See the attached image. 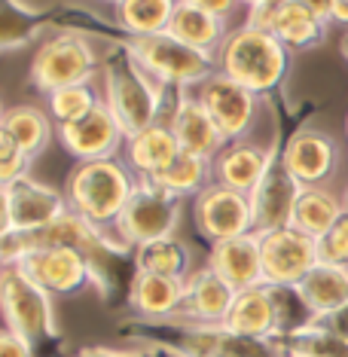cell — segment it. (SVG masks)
<instances>
[{
  "mask_svg": "<svg viewBox=\"0 0 348 357\" xmlns=\"http://www.w3.org/2000/svg\"><path fill=\"white\" fill-rule=\"evenodd\" d=\"M135 174L126 162L119 159H98V162H80L68 174L64 183V199L74 214L86 217L95 226H113L123 214L135 192Z\"/></svg>",
  "mask_w": 348,
  "mask_h": 357,
  "instance_id": "1",
  "label": "cell"
},
{
  "mask_svg": "<svg viewBox=\"0 0 348 357\" xmlns=\"http://www.w3.org/2000/svg\"><path fill=\"white\" fill-rule=\"evenodd\" d=\"M217 70L250 89L254 95H263L285 77L287 46L269 31L248 22V25L226 34L223 46L217 50Z\"/></svg>",
  "mask_w": 348,
  "mask_h": 357,
  "instance_id": "2",
  "label": "cell"
},
{
  "mask_svg": "<svg viewBox=\"0 0 348 357\" xmlns=\"http://www.w3.org/2000/svg\"><path fill=\"white\" fill-rule=\"evenodd\" d=\"M46 248H70L86 254L89 259L101 257V254H123L128 250V245L116 235L113 226H95L89 223L86 217L68 211L64 217H59L55 223L43 226V229L34 232H6L0 238V259L3 266H19L22 259L34 250H46Z\"/></svg>",
  "mask_w": 348,
  "mask_h": 357,
  "instance_id": "3",
  "label": "cell"
},
{
  "mask_svg": "<svg viewBox=\"0 0 348 357\" xmlns=\"http://www.w3.org/2000/svg\"><path fill=\"white\" fill-rule=\"evenodd\" d=\"M104 104L110 107L113 119L128 141V137L141 135L144 128L156 126L162 86L132 55H126V59L110 61L104 70Z\"/></svg>",
  "mask_w": 348,
  "mask_h": 357,
  "instance_id": "4",
  "label": "cell"
},
{
  "mask_svg": "<svg viewBox=\"0 0 348 357\" xmlns=\"http://www.w3.org/2000/svg\"><path fill=\"white\" fill-rule=\"evenodd\" d=\"M126 55L141 64L159 86L174 83V86H199L205 77L217 70V55L202 52L192 46L181 43L168 31L147 37H126L123 40Z\"/></svg>",
  "mask_w": 348,
  "mask_h": 357,
  "instance_id": "5",
  "label": "cell"
},
{
  "mask_svg": "<svg viewBox=\"0 0 348 357\" xmlns=\"http://www.w3.org/2000/svg\"><path fill=\"white\" fill-rule=\"evenodd\" d=\"M181 196H172L147 177H137L132 199L123 208V214L116 217L113 229L132 250L159 238H172L177 220H181Z\"/></svg>",
  "mask_w": 348,
  "mask_h": 357,
  "instance_id": "6",
  "label": "cell"
},
{
  "mask_svg": "<svg viewBox=\"0 0 348 357\" xmlns=\"http://www.w3.org/2000/svg\"><path fill=\"white\" fill-rule=\"evenodd\" d=\"M0 305L6 327L25 336L31 345L55 336L52 294L40 287L22 266H3L0 272Z\"/></svg>",
  "mask_w": 348,
  "mask_h": 357,
  "instance_id": "7",
  "label": "cell"
},
{
  "mask_svg": "<svg viewBox=\"0 0 348 357\" xmlns=\"http://www.w3.org/2000/svg\"><path fill=\"white\" fill-rule=\"evenodd\" d=\"M172 336L162 342H150L159 351L174 357H281L269 339H250L226 330L223 324H183V321H162Z\"/></svg>",
  "mask_w": 348,
  "mask_h": 357,
  "instance_id": "8",
  "label": "cell"
},
{
  "mask_svg": "<svg viewBox=\"0 0 348 357\" xmlns=\"http://www.w3.org/2000/svg\"><path fill=\"white\" fill-rule=\"evenodd\" d=\"M98 70L95 50L89 46L83 34H55L37 50L31 61V83L37 92L52 95L64 86L89 83L92 74Z\"/></svg>",
  "mask_w": 348,
  "mask_h": 357,
  "instance_id": "9",
  "label": "cell"
},
{
  "mask_svg": "<svg viewBox=\"0 0 348 357\" xmlns=\"http://www.w3.org/2000/svg\"><path fill=\"white\" fill-rule=\"evenodd\" d=\"M0 196H3V235L43 229L70 211L64 192L31 181L28 174L19 181L0 183Z\"/></svg>",
  "mask_w": 348,
  "mask_h": 357,
  "instance_id": "10",
  "label": "cell"
},
{
  "mask_svg": "<svg viewBox=\"0 0 348 357\" xmlns=\"http://www.w3.org/2000/svg\"><path fill=\"white\" fill-rule=\"evenodd\" d=\"M260 254L263 281L269 287H296L321 263L318 238L294 229V226L260 235Z\"/></svg>",
  "mask_w": 348,
  "mask_h": 357,
  "instance_id": "11",
  "label": "cell"
},
{
  "mask_svg": "<svg viewBox=\"0 0 348 357\" xmlns=\"http://www.w3.org/2000/svg\"><path fill=\"white\" fill-rule=\"evenodd\" d=\"M196 101L208 110V116L214 119V126L220 128L223 141H245V132L254 123L257 113V95L236 83L232 77L214 70L211 77H205L196 86Z\"/></svg>",
  "mask_w": 348,
  "mask_h": 357,
  "instance_id": "12",
  "label": "cell"
},
{
  "mask_svg": "<svg viewBox=\"0 0 348 357\" xmlns=\"http://www.w3.org/2000/svg\"><path fill=\"white\" fill-rule=\"evenodd\" d=\"M192 220H196V229L205 235L211 245L254 232L250 199L245 192H236L220 183H208L205 190L192 199Z\"/></svg>",
  "mask_w": 348,
  "mask_h": 357,
  "instance_id": "13",
  "label": "cell"
},
{
  "mask_svg": "<svg viewBox=\"0 0 348 357\" xmlns=\"http://www.w3.org/2000/svg\"><path fill=\"white\" fill-rule=\"evenodd\" d=\"M55 137L64 150L70 153L77 162H98V159H113L116 150L123 147L126 135L123 128L116 126L110 107L101 104L92 113H86L83 119H74V123L55 126Z\"/></svg>",
  "mask_w": 348,
  "mask_h": 357,
  "instance_id": "14",
  "label": "cell"
},
{
  "mask_svg": "<svg viewBox=\"0 0 348 357\" xmlns=\"http://www.w3.org/2000/svg\"><path fill=\"white\" fill-rule=\"evenodd\" d=\"M303 190L305 186L281 165V159H275L266 177L257 183V190L248 196L250 214H254V232L266 235V232L294 226V211H296V202L303 196Z\"/></svg>",
  "mask_w": 348,
  "mask_h": 357,
  "instance_id": "15",
  "label": "cell"
},
{
  "mask_svg": "<svg viewBox=\"0 0 348 357\" xmlns=\"http://www.w3.org/2000/svg\"><path fill=\"white\" fill-rule=\"evenodd\" d=\"M250 25L269 31L287 46V50H309L324 40V25L309 6L296 3V0H266L263 6L250 10Z\"/></svg>",
  "mask_w": 348,
  "mask_h": 357,
  "instance_id": "16",
  "label": "cell"
},
{
  "mask_svg": "<svg viewBox=\"0 0 348 357\" xmlns=\"http://www.w3.org/2000/svg\"><path fill=\"white\" fill-rule=\"evenodd\" d=\"M19 266L40 287H46L50 294H59V296L80 294L95 275L92 259L86 254H80V250H70V248L34 250V254H28Z\"/></svg>",
  "mask_w": 348,
  "mask_h": 357,
  "instance_id": "17",
  "label": "cell"
},
{
  "mask_svg": "<svg viewBox=\"0 0 348 357\" xmlns=\"http://www.w3.org/2000/svg\"><path fill=\"white\" fill-rule=\"evenodd\" d=\"M223 327L250 339H272L278 333H285V314H281L278 290L269 287V284L239 290Z\"/></svg>",
  "mask_w": 348,
  "mask_h": 357,
  "instance_id": "18",
  "label": "cell"
},
{
  "mask_svg": "<svg viewBox=\"0 0 348 357\" xmlns=\"http://www.w3.org/2000/svg\"><path fill=\"white\" fill-rule=\"evenodd\" d=\"M278 159L303 186H321V181H327L336 172L339 150L330 135L303 128L285 144V153Z\"/></svg>",
  "mask_w": 348,
  "mask_h": 357,
  "instance_id": "19",
  "label": "cell"
},
{
  "mask_svg": "<svg viewBox=\"0 0 348 357\" xmlns=\"http://www.w3.org/2000/svg\"><path fill=\"white\" fill-rule=\"evenodd\" d=\"M208 269L229 284L232 290L260 287L263 281V254H260V235L248 232L229 241H217L208 254Z\"/></svg>",
  "mask_w": 348,
  "mask_h": 357,
  "instance_id": "20",
  "label": "cell"
},
{
  "mask_svg": "<svg viewBox=\"0 0 348 357\" xmlns=\"http://www.w3.org/2000/svg\"><path fill=\"white\" fill-rule=\"evenodd\" d=\"M272 162H275L272 153H266L257 144L232 141L211 159V177H214V183L250 196L257 190V183L266 177V172L272 168Z\"/></svg>",
  "mask_w": 348,
  "mask_h": 357,
  "instance_id": "21",
  "label": "cell"
},
{
  "mask_svg": "<svg viewBox=\"0 0 348 357\" xmlns=\"http://www.w3.org/2000/svg\"><path fill=\"white\" fill-rule=\"evenodd\" d=\"M236 290L226 284L220 275H214L211 269H196L187 275V296H183L181 314L172 321L183 324H223L226 314L232 308Z\"/></svg>",
  "mask_w": 348,
  "mask_h": 357,
  "instance_id": "22",
  "label": "cell"
},
{
  "mask_svg": "<svg viewBox=\"0 0 348 357\" xmlns=\"http://www.w3.org/2000/svg\"><path fill=\"white\" fill-rule=\"evenodd\" d=\"M187 296V278H165L153 272H135L128 284V305L147 321H172L181 314Z\"/></svg>",
  "mask_w": 348,
  "mask_h": 357,
  "instance_id": "23",
  "label": "cell"
},
{
  "mask_svg": "<svg viewBox=\"0 0 348 357\" xmlns=\"http://www.w3.org/2000/svg\"><path fill=\"white\" fill-rule=\"evenodd\" d=\"M168 126H172L181 150L196 153V156L214 159L217 153L226 147L220 128L214 126V119L208 116V110L202 107L196 98H190V95H181V98H177V107L172 110V123Z\"/></svg>",
  "mask_w": 348,
  "mask_h": 357,
  "instance_id": "24",
  "label": "cell"
},
{
  "mask_svg": "<svg viewBox=\"0 0 348 357\" xmlns=\"http://www.w3.org/2000/svg\"><path fill=\"white\" fill-rule=\"evenodd\" d=\"M294 290L305 308V314H312V321H318L324 314L348 305V266L324 263L321 259Z\"/></svg>",
  "mask_w": 348,
  "mask_h": 357,
  "instance_id": "25",
  "label": "cell"
},
{
  "mask_svg": "<svg viewBox=\"0 0 348 357\" xmlns=\"http://www.w3.org/2000/svg\"><path fill=\"white\" fill-rule=\"evenodd\" d=\"M177 153H181V144H177L172 126L156 123L126 141V165L132 168L137 177H153L156 172H162Z\"/></svg>",
  "mask_w": 348,
  "mask_h": 357,
  "instance_id": "26",
  "label": "cell"
},
{
  "mask_svg": "<svg viewBox=\"0 0 348 357\" xmlns=\"http://www.w3.org/2000/svg\"><path fill=\"white\" fill-rule=\"evenodd\" d=\"M168 34L177 37L181 43L192 46V50L217 55L229 31H226V19H220V15H211L199 10V6L177 0V10L172 15V22H168Z\"/></svg>",
  "mask_w": 348,
  "mask_h": 357,
  "instance_id": "27",
  "label": "cell"
},
{
  "mask_svg": "<svg viewBox=\"0 0 348 357\" xmlns=\"http://www.w3.org/2000/svg\"><path fill=\"white\" fill-rule=\"evenodd\" d=\"M342 214H345V202H339L330 190H324V186H305L294 211V229L321 241L339 223Z\"/></svg>",
  "mask_w": 348,
  "mask_h": 357,
  "instance_id": "28",
  "label": "cell"
},
{
  "mask_svg": "<svg viewBox=\"0 0 348 357\" xmlns=\"http://www.w3.org/2000/svg\"><path fill=\"white\" fill-rule=\"evenodd\" d=\"M50 113L40 107H28V104H19V107L3 110V119H0V132H6L19 144L22 150H28L31 156H40L46 147H50L55 128L50 123Z\"/></svg>",
  "mask_w": 348,
  "mask_h": 357,
  "instance_id": "29",
  "label": "cell"
},
{
  "mask_svg": "<svg viewBox=\"0 0 348 357\" xmlns=\"http://www.w3.org/2000/svg\"><path fill=\"white\" fill-rule=\"evenodd\" d=\"M208 177H211V159L181 150L165 168H162V172L147 177V181L162 186V190H168L172 196H181V199L192 196L196 199L199 192L208 186Z\"/></svg>",
  "mask_w": 348,
  "mask_h": 357,
  "instance_id": "30",
  "label": "cell"
},
{
  "mask_svg": "<svg viewBox=\"0 0 348 357\" xmlns=\"http://www.w3.org/2000/svg\"><path fill=\"white\" fill-rule=\"evenodd\" d=\"M177 0H123L116 3V22L128 37H147L168 31Z\"/></svg>",
  "mask_w": 348,
  "mask_h": 357,
  "instance_id": "31",
  "label": "cell"
},
{
  "mask_svg": "<svg viewBox=\"0 0 348 357\" xmlns=\"http://www.w3.org/2000/svg\"><path fill=\"white\" fill-rule=\"evenodd\" d=\"M137 272L165 275V278H187L190 275V248L181 238H159L150 245L135 248Z\"/></svg>",
  "mask_w": 348,
  "mask_h": 357,
  "instance_id": "32",
  "label": "cell"
},
{
  "mask_svg": "<svg viewBox=\"0 0 348 357\" xmlns=\"http://www.w3.org/2000/svg\"><path fill=\"white\" fill-rule=\"evenodd\" d=\"M269 342L278 348L281 354H303V357H348V342H342L339 336L327 333L318 324L299 327L290 333H278Z\"/></svg>",
  "mask_w": 348,
  "mask_h": 357,
  "instance_id": "33",
  "label": "cell"
},
{
  "mask_svg": "<svg viewBox=\"0 0 348 357\" xmlns=\"http://www.w3.org/2000/svg\"><path fill=\"white\" fill-rule=\"evenodd\" d=\"M43 22L46 15L34 6L22 3V0H3V10H0V50L13 52L19 46L31 43L40 34Z\"/></svg>",
  "mask_w": 348,
  "mask_h": 357,
  "instance_id": "34",
  "label": "cell"
},
{
  "mask_svg": "<svg viewBox=\"0 0 348 357\" xmlns=\"http://www.w3.org/2000/svg\"><path fill=\"white\" fill-rule=\"evenodd\" d=\"M101 104L98 92H95L92 83H77V86H64L59 92L46 95V113L52 116L55 126L74 123V119H83L86 113H92Z\"/></svg>",
  "mask_w": 348,
  "mask_h": 357,
  "instance_id": "35",
  "label": "cell"
},
{
  "mask_svg": "<svg viewBox=\"0 0 348 357\" xmlns=\"http://www.w3.org/2000/svg\"><path fill=\"white\" fill-rule=\"evenodd\" d=\"M31 162H34V156H31L28 150H22L10 135L0 132V183H10V181L25 177Z\"/></svg>",
  "mask_w": 348,
  "mask_h": 357,
  "instance_id": "36",
  "label": "cell"
},
{
  "mask_svg": "<svg viewBox=\"0 0 348 357\" xmlns=\"http://www.w3.org/2000/svg\"><path fill=\"white\" fill-rule=\"evenodd\" d=\"M318 254L324 263L348 266V211L339 217V223L318 241Z\"/></svg>",
  "mask_w": 348,
  "mask_h": 357,
  "instance_id": "37",
  "label": "cell"
},
{
  "mask_svg": "<svg viewBox=\"0 0 348 357\" xmlns=\"http://www.w3.org/2000/svg\"><path fill=\"white\" fill-rule=\"evenodd\" d=\"M0 357H34V348L25 336H19L15 330L6 327L0 333Z\"/></svg>",
  "mask_w": 348,
  "mask_h": 357,
  "instance_id": "38",
  "label": "cell"
},
{
  "mask_svg": "<svg viewBox=\"0 0 348 357\" xmlns=\"http://www.w3.org/2000/svg\"><path fill=\"white\" fill-rule=\"evenodd\" d=\"M74 357H156L150 348H107V345H89L80 348Z\"/></svg>",
  "mask_w": 348,
  "mask_h": 357,
  "instance_id": "39",
  "label": "cell"
},
{
  "mask_svg": "<svg viewBox=\"0 0 348 357\" xmlns=\"http://www.w3.org/2000/svg\"><path fill=\"white\" fill-rule=\"evenodd\" d=\"M312 324H318V327H324L327 333H333V336H339V339H342V342H348V305L336 308V312L324 314V318L312 321Z\"/></svg>",
  "mask_w": 348,
  "mask_h": 357,
  "instance_id": "40",
  "label": "cell"
},
{
  "mask_svg": "<svg viewBox=\"0 0 348 357\" xmlns=\"http://www.w3.org/2000/svg\"><path fill=\"white\" fill-rule=\"evenodd\" d=\"M183 3H192V6H199V10H205V13H211V15H220V19H226V15L236 10L239 0H183Z\"/></svg>",
  "mask_w": 348,
  "mask_h": 357,
  "instance_id": "41",
  "label": "cell"
},
{
  "mask_svg": "<svg viewBox=\"0 0 348 357\" xmlns=\"http://www.w3.org/2000/svg\"><path fill=\"white\" fill-rule=\"evenodd\" d=\"M296 3L309 6V10L324 22H330V15H333V0H296Z\"/></svg>",
  "mask_w": 348,
  "mask_h": 357,
  "instance_id": "42",
  "label": "cell"
},
{
  "mask_svg": "<svg viewBox=\"0 0 348 357\" xmlns=\"http://www.w3.org/2000/svg\"><path fill=\"white\" fill-rule=\"evenodd\" d=\"M330 19L339 22V25H348V0H333V15Z\"/></svg>",
  "mask_w": 348,
  "mask_h": 357,
  "instance_id": "43",
  "label": "cell"
},
{
  "mask_svg": "<svg viewBox=\"0 0 348 357\" xmlns=\"http://www.w3.org/2000/svg\"><path fill=\"white\" fill-rule=\"evenodd\" d=\"M239 3H248V6H250V10H257V6H263V3H266V0H239Z\"/></svg>",
  "mask_w": 348,
  "mask_h": 357,
  "instance_id": "44",
  "label": "cell"
},
{
  "mask_svg": "<svg viewBox=\"0 0 348 357\" xmlns=\"http://www.w3.org/2000/svg\"><path fill=\"white\" fill-rule=\"evenodd\" d=\"M342 52H345V59H348V34H345V40H342Z\"/></svg>",
  "mask_w": 348,
  "mask_h": 357,
  "instance_id": "45",
  "label": "cell"
},
{
  "mask_svg": "<svg viewBox=\"0 0 348 357\" xmlns=\"http://www.w3.org/2000/svg\"><path fill=\"white\" fill-rule=\"evenodd\" d=\"M281 357H303V354H281Z\"/></svg>",
  "mask_w": 348,
  "mask_h": 357,
  "instance_id": "46",
  "label": "cell"
},
{
  "mask_svg": "<svg viewBox=\"0 0 348 357\" xmlns=\"http://www.w3.org/2000/svg\"><path fill=\"white\" fill-rule=\"evenodd\" d=\"M345 211H348V192H345Z\"/></svg>",
  "mask_w": 348,
  "mask_h": 357,
  "instance_id": "47",
  "label": "cell"
},
{
  "mask_svg": "<svg viewBox=\"0 0 348 357\" xmlns=\"http://www.w3.org/2000/svg\"><path fill=\"white\" fill-rule=\"evenodd\" d=\"M110 3H123V0H110Z\"/></svg>",
  "mask_w": 348,
  "mask_h": 357,
  "instance_id": "48",
  "label": "cell"
},
{
  "mask_svg": "<svg viewBox=\"0 0 348 357\" xmlns=\"http://www.w3.org/2000/svg\"><path fill=\"white\" fill-rule=\"evenodd\" d=\"M345 128H348V123H345Z\"/></svg>",
  "mask_w": 348,
  "mask_h": 357,
  "instance_id": "49",
  "label": "cell"
}]
</instances>
